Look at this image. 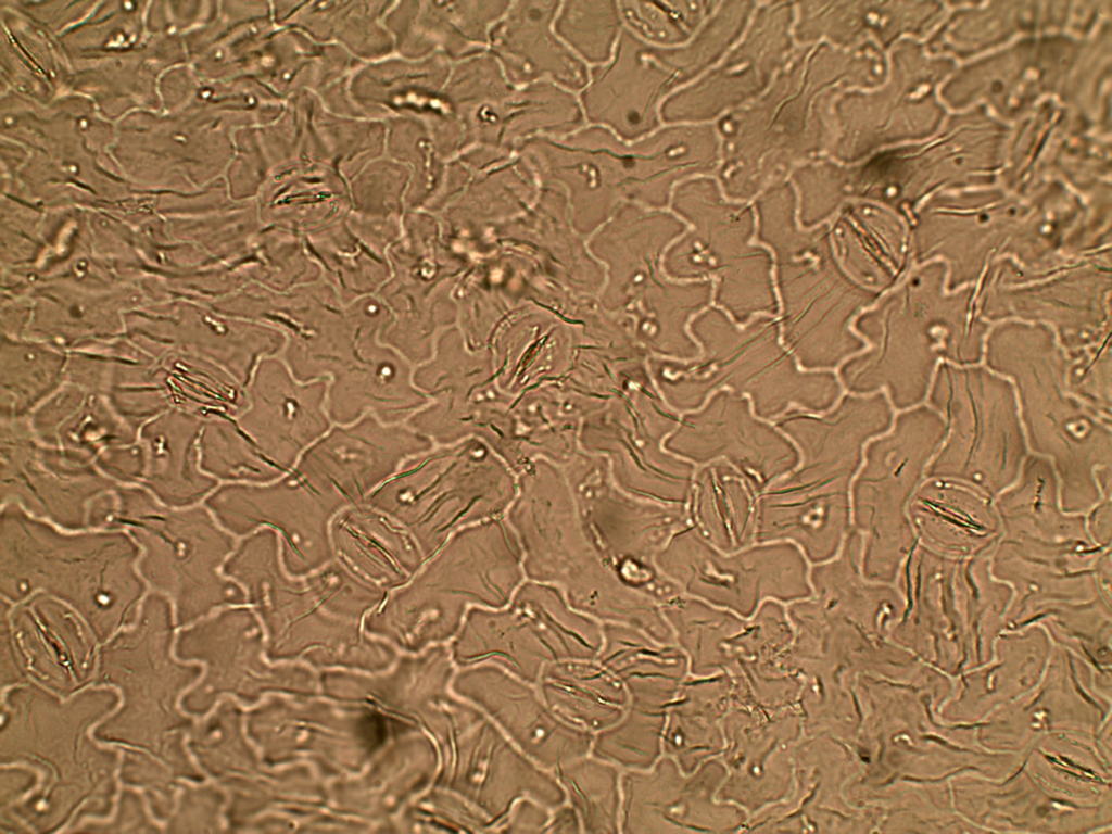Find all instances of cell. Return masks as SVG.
Returning <instances> with one entry per match:
<instances>
[{"label":"cell","instance_id":"11","mask_svg":"<svg viewBox=\"0 0 1112 834\" xmlns=\"http://www.w3.org/2000/svg\"><path fill=\"white\" fill-rule=\"evenodd\" d=\"M328 380L298 379L279 355L263 357L247 384L248 405L235 418L257 450L281 472L333 425L327 410Z\"/></svg>","mask_w":1112,"mask_h":834},{"label":"cell","instance_id":"30","mask_svg":"<svg viewBox=\"0 0 1112 834\" xmlns=\"http://www.w3.org/2000/svg\"><path fill=\"white\" fill-rule=\"evenodd\" d=\"M15 686H17V687H18V686H26V685H25V684H21V683H15V684L7 685V686H4V687L2 688V692H1V704H2V706H3V707H4L5 709H7V706H5V694H7V692H8L9 690H11V688H13V687H15Z\"/></svg>","mask_w":1112,"mask_h":834},{"label":"cell","instance_id":"7","mask_svg":"<svg viewBox=\"0 0 1112 834\" xmlns=\"http://www.w3.org/2000/svg\"><path fill=\"white\" fill-rule=\"evenodd\" d=\"M237 539L276 533L286 569L303 578L333 557L330 528L342 510L292 470L268 483H219L203 503Z\"/></svg>","mask_w":1112,"mask_h":834},{"label":"cell","instance_id":"16","mask_svg":"<svg viewBox=\"0 0 1112 834\" xmlns=\"http://www.w3.org/2000/svg\"><path fill=\"white\" fill-rule=\"evenodd\" d=\"M536 687L557 715L593 734L617 723L629 704L622 684L597 659L547 665Z\"/></svg>","mask_w":1112,"mask_h":834},{"label":"cell","instance_id":"3","mask_svg":"<svg viewBox=\"0 0 1112 834\" xmlns=\"http://www.w3.org/2000/svg\"><path fill=\"white\" fill-rule=\"evenodd\" d=\"M602 644V623L558 586L526 580L506 606L470 609L447 645L457 668L493 665L536 685L547 665L596 659Z\"/></svg>","mask_w":1112,"mask_h":834},{"label":"cell","instance_id":"15","mask_svg":"<svg viewBox=\"0 0 1112 834\" xmlns=\"http://www.w3.org/2000/svg\"><path fill=\"white\" fill-rule=\"evenodd\" d=\"M762 491L723 460L696 467L686 504L690 526L724 553L750 546L755 544Z\"/></svg>","mask_w":1112,"mask_h":834},{"label":"cell","instance_id":"10","mask_svg":"<svg viewBox=\"0 0 1112 834\" xmlns=\"http://www.w3.org/2000/svg\"><path fill=\"white\" fill-rule=\"evenodd\" d=\"M452 691L491 719L531 760L554 772L590 754L594 734L557 715L536 685L493 665L457 668Z\"/></svg>","mask_w":1112,"mask_h":834},{"label":"cell","instance_id":"27","mask_svg":"<svg viewBox=\"0 0 1112 834\" xmlns=\"http://www.w3.org/2000/svg\"><path fill=\"white\" fill-rule=\"evenodd\" d=\"M117 753H118L119 756H118L117 767H116L115 772H114V778L116 780L117 789H116V794H115V796L113 798L114 806H113L111 814L108 816L106 818H99V817H93V816L84 817L81 819V821L79 822L78 827H81L87 822L109 823V822L114 821V819L116 817V813H117V810H118V800H119L121 792H122V788H123V783L119 780L118 774H119L121 764H122L123 758H124V751L122 749H117Z\"/></svg>","mask_w":1112,"mask_h":834},{"label":"cell","instance_id":"6","mask_svg":"<svg viewBox=\"0 0 1112 834\" xmlns=\"http://www.w3.org/2000/svg\"><path fill=\"white\" fill-rule=\"evenodd\" d=\"M467 440L409 457L365 501L404 526L427 559L460 529L493 519L482 510L486 468Z\"/></svg>","mask_w":1112,"mask_h":834},{"label":"cell","instance_id":"20","mask_svg":"<svg viewBox=\"0 0 1112 834\" xmlns=\"http://www.w3.org/2000/svg\"><path fill=\"white\" fill-rule=\"evenodd\" d=\"M666 721L659 709L628 705L617 723L594 734L590 754L622 772L648 769L662 755Z\"/></svg>","mask_w":1112,"mask_h":834},{"label":"cell","instance_id":"12","mask_svg":"<svg viewBox=\"0 0 1112 834\" xmlns=\"http://www.w3.org/2000/svg\"><path fill=\"white\" fill-rule=\"evenodd\" d=\"M42 443L92 462L119 486L140 485L146 452L139 433L112 405L65 393L39 405L28 419Z\"/></svg>","mask_w":1112,"mask_h":834},{"label":"cell","instance_id":"24","mask_svg":"<svg viewBox=\"0 0 1112 834\" xmlns=\"http://www.w3.org/2000/svg\"><path fill=\"white\" fill-rule=\"evenodd\" d=\"M91 688H94V690H100V688H112V690H114V691H115V692H116V693L118 694V698H119V702H118L117 706H116V707H115V708H114L113 710H111V711H110L109 713H106V715L102 716V717H101V718H100L99 720H97V721H96L94 723H92V724H91V725H90V726L88 728V730H87V735L89 736V738H90V740H91V741H92V742H93V743H94V744H96V745H97L98 747H100V748H104V749H115V746H122V747H124V748H128V749H134V750H140V751H142V753H144V754L149 755V756H150V757H151L152 759L156 760V761H157V762H160L161 764L165 766V764H164V762H163L162 760H160L159 758H156L155 756H153V755H152V754H151V753H150L149 750H147V749H143V748H141V747H136V746H131V745H128V744H123V743H101V742H99V741L94 740V737H93V734H92V733H93V731H94V729H96V728H97V726H98L99 724H101V723H102L103 721H105V720H106V719H109L110 717L114 716V715H115V713H116V712H117V711H118V710H119V709H121V708H122V707L124 706V703H125V697H124V693H123L122 688H119L118 686H116V685H113V684H102V685H97V686H92ZM115 750H116V749H115Z\"/></svg>","mask_w":1112,"mask_h":834},{"label":"cell","instance_id":"26","mask_svg":"<svg viewBox=\"0 0 1112 834\" xmlns=\"http://www.w3.org/2000/svg\"><path fill=\"white\" fill-rule=\"evenodd\" d=\"M179 632H180V630L178 629V627H176L174 629V636H173V641H172L170 648H169L170 657L176 662H179V664H182V665H199V666L202 667V674L199 677V679L194 683H192L188 687H186L184 691H181L179 693L178 697H177V700H176V708L180 711V713L182 716H185V717L193 718L194 715L188 713V712H186L185 710L181 709L180 700L189 691L193 690L197 685H199L204 680V678H205V675L207 673V664H206V661H201L199 659L184 660V659H179L176 656V654H175V646H176V643H177L178 637H179Z\"/></svg>","mask_w":1112,"mask_h":834},{"label":"cell","instance_id":"21","mask_svg":"<svg viewBox=\"0 0 1112 834\" xmlns=\"http://www.w3.org/2000/svg\"><path fill=\"white\" fill-rule=\"evenodd\" d=\"M303 579L321 611L340 621L362 627L389 594L334 556Z\"/></svg>","mask_w":1112,"mask_h":834},{"label":"cell","instance_id":"18","mask_svg":"<svg viewBox=\"0 0 1112 834\" xmlns=\"http://www.w3.org/2000/svg\"><path fill=\"white\" fill-rule=\"evenodd\" d=\"M583 834H619L621 775L615 764L587 754L554 771Z\"/></svg>","mask_w":1112,"mask_h":834},{"label":"cell","instance_id":"4","mask_svg":"<svg viewBox=\"0 0 1112 834\" xmlns=\"http://www.w3.org/2000/svg\"><path fill=\"white\" fill-rule=\"evenodd\" d=\"M116 501L112 528L124 529L138 545V571L151 592L173 604L180 595L203 592L226 605L247 603L224 572L239 539L204 504L166 506L140 485L118 486Z\"/></svg>","mask_w":1112,"mask_h":834},{"label":"cell","instance_id":"9","mask_svg":"<svg viewBox=\"0 0 1112 834\" xmlns=\"http://www.w3.org/2000/svg\"><path fill=\"white\" fill-rule=\"evenodd\" d=\"M433 444L406 422L384 424L368 413L352 424H333L292 471L344 509L364 503L406 459Z\"/></svg>","mask_w":1112,"mask_h":834},{"label":"cell","instance_id":"8","mask_svg":"<svg viewBox=\"0 0 1112 834\" xmlns=\"http://www.w3.org/2000/svg\"><path fill=\"white\" fill-rule=\"evenodd\" d=\"M0 479L1 505L66 530L88 529L92 504L119 486L87 458L39 441L26 418L3 419Z\"/></svg>","mask_w":1112,"mask_h":834},{"label":"cell","instance_id":"5","mask_svg":"<svg viewBox=\"0 0 1112 834\" xmlns=\"http://www.w3.org/2000/svg\"><path fill=\"white\" fill-rule=\"evenodd\" d=\"M432 786L447 789L484 814L493 833L513 805L530 797L553 809L566 801L554 772L526 756L480 709L459 697L437 743Z\"/></svg>","mask_w":1112,"mask_h":834},{"label":"cell","instance_id":"23","mask_svg":"<svg viewBox=\"0 0 1112 834\" xmlns=\"http://www.w3.org/2000/svg\"><path fill=\"white\" fill-rule=\"evenodd\" d=\"M546 833H582L579 816L571 805L565 801L551 810Z\"/></svg>","mask_w":1112,"mask_h":834},{"label":"cell","instance_id":"1","mask_svg":"<svg viewBox=\"0 0 1112 834\" xmlns=\"http://www.w3.org/2000/svg\"><path fill=\"white\" fill-rule=\"evenodd\" d=\"M139 555L124 529L66 530L15 504L1 505V596L53 598L61 592L90 597L98 610L109 609L118 594L150 591L138 571Z\"/></svg>","mask_w":1112,"mask_h":834},{"label":"cell","instance_id":"13","mask_svg":"<svg viewBox=\"0 0 1112 834\" xmlns=\"http://www.w3.org/2000/svg\"><path fill=\"white\" fill-rule=\"evenodd\" d=\"M330 536L334 557L388 593L407 583L427 560L404 526L365 502L340 510Z\"/></svg>","mask_w":1112,"mask_h":834},{"label":"cell","instance_id":"29","mask_svg":"<svg viewBox=\"0 0 1112 834\" xmlns=\"http://www.w3.org/2000/svg\"><path fill=\"white\" fill-rule=\"evenodd\" d=\"M88 800H89V799H85V800H84V801H83V803H81V804H80V805H79V806H78V807H77V808L75 809V811L73 812V814H72V817L70 818V820H68V821H67V822L65 823V825H64V826H63L62 829L58 830V831H56L55 833H60V832H65V831H66V829L68 827V825H70V824L72 823V821L74 820V818H75L76 813H77V812L79 811V809H80V808H81V807H83V806H84V805H85V804H86V803H87Z\"/></svg>","mask_w":1112,"mask_h":834},{"label":"cell","instance_id":"28","mask_svg":"<svg viewBox=\"0 0 1112 834\" xmlns=\"http://www.w3.org/2000/svg\"><path fill=\"white\" fill-rule=\"evenodd\" d=\"M126 787L130 788V789H132V791H135V792H137V793H139L141 795L142 800H143L144 810H146V813L148 814L150 821L152 823L156 824L160 829L164 830L166 827L167 821H160V820H157L153 816V813H152V811L150 809V806H149L148 798H147V796L143 793V787L130 786V785H126Z\"/></svg>","mask_w":1112,"mask_h":834},{"label":"cell","instance_id":"14","mask_svg":"<svg viewBox=\"0 0 1112 834\" xmlns=\"http://www.w3.org/2000/svg\"><path fill=\"white\" fill-rule=\"evenodd\" d=\"M200 417L181 412H164L142 425L138 431L146 452V468L140 486L160 503L170 507L203 504L219 482L201 466Z\"/></svg>","mask_w":1112,"mask_h":834},{"label":"cell","instance_id":"17","mask_svg":"<svg viewBox=\"0 0 1112 834\" xmlns=\"http://www.w3.org/2000/svg\"><path fill=\"white\" fill-rule=\"evenodd\" d=\"M665 643L622 624H603V644L596 657L624 687L631 706L659 709V682L668 675L662 669L670 659L664 656Z\"/></svg>","mask_w":1112,"mask_h":834},{"label":"cell","instance_id":"25","mask_svg":"<svg viewBox=\"0 0 1112 834\" xmlns=\"http://www.w3.org/2000/svg\"><path fill=\"white\" fill-rule=\"evenodd\" d=\"M189 737H190L189 734L186 733L184 742H182V745L185 747L186 753L189 756V759L191 760V762L193 763L195 769L198 771H200L205 776V781L203 783H201V784L192 782V781L187 780V779H182V778H179L178 781L179 782H184V783H186V784H188V785H190L192 787H204L206 785L212 784L215 787H217L218 789L223 791L226 794V796H227V801L222 806V809H220V812H219V820H220L222 829H226L227 827V821L225 820L224 812H225L227 806L230 803V792L228 791L227 787L219 785L217 783L216 779L212 778L203 768L200 767L195 756L191 753V750H190V748L188 746Z\"/></svg>","mask_w":1112,"mask_h":834},{"label":"cell","instance_id":"22","mask_svg":"<svg viewBox=\"0 0 1112 834\" xmlns=\"http://www.w3.org/2000/svg\"><path fill=\"white\" fill-rule=\"evenodd\" d=\"M551 810L530 797H522L513 805L496 833L546 834Z\"/></svg>","mask_w":1112,"mask_h":834},{"label":"cell","instance_id":"19","mask_svg":"<svg viewBox=\"0 0 1112 834\" xmlns=\"http://www.w3.org/2000/svg\"><path fill=\"white\" fill-rule=\"evenodd\" d=\"M202 469L219 483H268L285 476L247 438L235 418L207 419L200 434Z\"/></svg>","mask_w":1112,"mask_h":834},{"label":"cell","instance_id":"2","mask_svg":"<svg viewBox=\"0 0 1112 834\" xmlns=\"http://www.w3.org/2000/svg\"><path fill=\"white\" fill-rule=\"evenodd\" d=\"M488 520L453 534L376 611L381 631L399 644L421 649L448 644L475 607L501 608L526 581L522 561L482 565Z\"/></svg>","mask_w":1112,"mask_h":834}]
</instances>
